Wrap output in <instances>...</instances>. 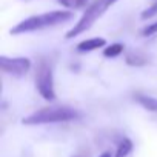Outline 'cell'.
<instances>
[{
    "label": "cell",
    "instance_id": "1",
    "mask_svg": "<svg viewBox=\"0 0 157 157\" xmlns=\"http://www.w3.org/2000/svg\"><path fill=\"white\" fill-rule=\"evenodd\" d=\"M72 17H74L72 11H49V13L33 16V17H28V19L22 20L14 28H11L10 33L13 36H17V34L33 33V31H40V29L51 28V26H56L59 23L68 22Z\"/></svg>",
    "mask_w": 157,
    "mask_h": 157
},
{
    "label": "cell",
    "instance_id": "2",
    "mask_svg": "<svg viewBox=\"0 0 157 157\" xmlns=\"http://www.w3.org/2000/svg\"><path fill=\"white\" fill-rule=\"evenodd\" d=\"M80 117V113L69 106H48L37 109L36 113L26 116L22 123L23 125H43V123H57V122H69Z\"/></svg>",
    "mask_w": 157,
    "mask_h": 157
},
{
    "label": "cell",
    "instance_id": "3",
    "mask_svg": "<svg viewBox=\"0 0 157 157\" xmlns=\"http://www.w3.org/2000/svg\"><path fill=\"white\" fill-rule=\"evenodd\" d=\"M116 2H117V0H96V2H93V3L86 8V11L83 13V16L78 19V22L66 33L65 39H66V40H71V39H74L75 36L88 31V29L96 23V20L100 19V17L106 13V10H108L109 6H113Z\"/></svg>",
    "mask_w": 157,
    "mask_h": 157
},
{
    "label": "cell",
    "instance_id": "4",
    "mask_svg": "<svg viewBox=\"0 0 157 157\" xmlns=\"http://www.w3.org/2000/svg\"><path fill=\"white\" fill-rule=\"evenodd\" d=\"M36 86L40 96L45 100H54L56 99V91H54V77H52V69L46 62H42L37 68L36 72Z\"/></svg>",
    "mask_w": 157,
    "mask_h": 157
},
{
    "label": "cell",
    "instance_id": "5",
    "mask_svg": "<svg viewBox=\"0 0 157 157\" xmlns=\"http://www.w3.org/2000/svg\"><path fill=\"white\" fill-rule=\"evenodd\" d=\"M0 68L3 72L14 75V77H23L31 69V60L28 57H14L10 59L6 56L0 57Z\"/></svg>",
    "mask_w": 157,
    "mask_h": 157
},
{
    "label": "cell",
    "instance_id": "6",
    "mask_svg": "<svg viewBox=\"0 0 157 157\" xmlns=\"http://www.w3.org/2000/svg\"><path fill=\"white\" fill-rule=\"evenodd\" d=\"M105 46H106V40L103 37H94V39H88V40L80 42L77 45V51L78 52H90V51L105 48Z\"/></svg>",
    "mask_w": 157,
    "mask_h": 157
},
{
    "label": "cell",
    "instance_id": "7",
    "mask_svg": "<svg viewBox=\"0 0 157 157\" xmlns=\"http://www.w3.org/2000/svg\"><path fill=\"white\" fill-rule=\"evenodd\" d=\"M125 62H126V65H129V66H143V65L148 63V57L143 56V54L139 52V51H131V52L126 54Z\"/></svg>",
    "mask_w": 157,
    "mask_h": 157
},
{
    "label": "cell",
    "instance_id": "8",
    "mask_svg": "<svg viewBox=\"0 0 157 157\" xmlns=\"http://www.w3.org/2000/svg\"><path fill=\"white\" fill-rule=\"evenodd\" d=\"M136 100H137L145 109H148V111H151V113H157V99H155V97L137 94V96H136Z\"/></svg>",
    "mask_w": 157,
    "mask_h": 157
},
{
    "label": "cell",
    "instance_id": "9",
    "mask_svg": "<svg viewBox=\"0 0 157 157\" xmlns=\"http://www.w3.org/2000/svg\"><path fill=\"white\" fill-rule=\"evenodd\" d=\"M132 151V142L129 139H123L119 146H117V151H116V157H126L129 152Z\"/></svg>",
    "mask_w": 157,
    "mask_h": 157
},
{
    "label": "cell",
    "instance_id": "10",
    "mask_svg": "<svg viewBox=\"0 0 157 157\" xmlns=\"http://www.w3.org/2000/svg\"><path fill=\"white\" fill-rule=\"evenodd\" d=\"M57 2L68 10H80V8L86 6L90 0H57Z\"/></svg>",
    "mask_w": 157,
    "mask_h": 157
},
{
    "label": "cell",
    "instance_id": "11",
    "mask_svg": "<svg viewBox=\"0 0 157 157\" xmlns=\"http://www.w3.org/2000/svg\"><path fill=\"white\" fill-rule=\"evenodd\" d=\"M123 51H125V46L122 43H113V45H109L103 49V56L105 57H117Z\"/></svg>",
    "mask_w": 157,
    "mask_h": 157
},
{
    "label": "cell",
    "instance_id": "12",
    "mask_svg": "<svg viewBox=\"0 0 157 157\" xmlns=\"http://www.w3.org/2000/svg\"><path fill=\"white\" fill-rule=\"evenodd\" d=\"M157 14V0H154L152 2V5L149 6V8H146L142 14H140V19L142 20H146V19H151V17H154Z\"/></svg>",
    "mask_w": 157,
    "mask_h": 157
},
{
    "label": "cell",
    "instance_id": "13",
    "mask_svg": "<svg viewBox=\"0 0 157 157\" xmlns=\"http://www.w3.org/2000/svg\"><path fill=\"white\" fill-rule=\"evenodd\" d=\"M155 33H157V22H154V23H149V25H146V26L142 29V36H143V37L154 36Z\"/></svg>",
    "mask_w": 157,
    "mask_h": 157
},
{
    "label": "cell",
    "instance_id": "14",
    "mask_svg": "<svg viewBox=\"0 0 157 157\" xmlns=\"http://www.w3.org/2000/svg\"><path fill=\"white\" fill-rule=\"evenodd\" d=\"M99 157H111V152H108V151H105V152H102Z\"/></svg>",
    "mask_w": 157,
    "mask_h": 157
},
{
    "label": "cell",
    "instance_id": "15",
    "mask_svg": "<svg viewBox=\"0 0 157 157\" xmlns=\"http://www.w3.org/2000/svg\"><path fill=\"white\" fill-rule=\"evenodd\" d=\"M75 157H78V155H75Z\"/></svg>",
    "mask_w": 157,
    "mask_h": 157
}]
</instances>
